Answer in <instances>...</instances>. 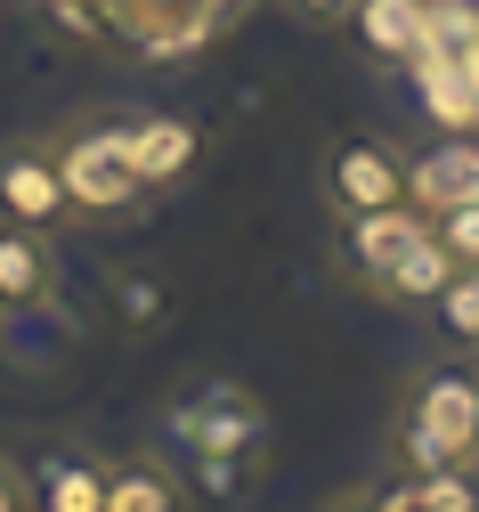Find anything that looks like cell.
Here are the masks:
<instances>
[{"label": "cell", "mask_w": 479, "mask_h": 512, "mask_svg": "<svg viewBox=\"0 0 479 512\" xmlns=\"http://www.w3.org/2000/svg\"><path fill=\"white\" fill-rule=\"evenodd\" d=\"M325 512H374V496H358V488H350V496H333Z\"/></svg>", "instance_id": "cell-20"}, {"label": "cell", "mask_w": 479, "mask_h": 512, "mask_svg": "<svg viewBox=\"0 0 479 512\" xmlns=\"http://www.w3.org/2000/svg\"><path fill=\"white\" fill-rule=\"evenodd\" d=\"M285 9H293L301 25H341V17H350V0H285Z\"/></svg>", "instance_id": "cell-19"}, {"label": "cell", "mask_w": 479, "mask_h": 512, "mask_svg": "<svg viewBox=\"0 0 479 512\" xmlns=\"http://www.w3.org/2000/svg\"><path fill=\"white\" fill-rule=\"evenodd\" d=\"M406 204L423 220H439L455 204H479V131H447L431 155H406Z\"/></svg>", "instance_id": "cell-8"}, {"label": "cell", "mask_w": 479, "mask_h": 512, "mask_svg": "<svg viewBox=\"0 0 479 512\" xmlns=\"http://www.w3.org/2000/svg\"><path fill=\"white\" fill-rule=\"evenodd\" d=\"M431 317L447 326V342L479 366V269H455V277H447V293L431 301Z\"/></svg>", "instance_id": "cell-15"}, {"label": "cell", "mask_w": 479, "mask_h": 512, "mask_svg": "<svg viewBox=\"0 0 479 512\" xmlns=\"http://www.w3.org/2000/svg\"><path fill=\"white\" fill-rule=\"evenodd\" d=\"M374 512H479V472H398L374 488Z\"/></svg>", "instance_id": "cell-14"}, {"label": "cell", "mask_w": 479, "mask_h": 512, "mask_svg": "<svg viewBox=\"0 0 479 512\" xmlns=\"http://www.w3.org/2000/svg\"><path fill=\"white\" fill-rule=\"evenodd\" d=\"M390 204H406V147L374 139V131L341 139L325 155V212L333 220H366V212H390Z\"/></svg>", "instance_id": "cell-5"}, {"label": "cell", "mask_w": 479, "mask_h": 512, "mask_svg": "<svg viewBox=\"0 0 479 512\" xmlns=\"http://www.w3.org/2000/svg\"><path fill=\"white\" fill-rule=\"evenodd\" d=\"M0 512H33V464H17L0 447Z\"/></svg>", "instance_id": "cell-17"}, {"label": "cell", "mask_w": 479, "mask_h": 512, "mask_svg": "<svg viewBox=\"0 0 479 512\" xmlns=\"http://www.w3.org/2000/svg\"><path fill=\"white\" fill-rule=\"evenodd\" d=\"M0 220H17V228H57L65 220L57 147H41V139L0 147Z\"/></svg>", "instance_id": "cell-7"}, {"label": "cell", "mask_w": 479, "mask_h": 512, "mask_svg": "<svg viewBox=\"0 0 479 512\" xmlns=\"http://www.w3.org/2000/svg\"><path fill=\"white\" fill-rule=\"evenodd\" d=\"M390 439H398L406 472H479V374L471 366L406 374Z\"/></svg>", "instance_id": "cell-3"}, {"label": "cell", "mask_w": 479, "mask_h": 512, "mask_svg": "<svg viewBox=\"0 0 479 512\" xmlns=\"http://www.w3.org/2000/svg\"><path fill=\"white\" fill-rule=\"evenodd\" d=\"M106 512H195L187 472H171L163 456H122L106 464Z\"/></svg>", "instance_id": "cell-12"}, {"label": "cell", "mask_w": 479, "mask_h": 512, "mask_svg": "<svg viewBox=\"0 0 479 512\" xmlns=\"http://www.w3.org/2000/svg\"><path fill=\"white\" fill-rule=\"evenodd\" d=\"M49 301H57V244H49V228L0 220V326L49 317Z\"/></svg>", "instance_id": "cell-6"}, {"label": "cell", "mask_w": 479, "mask_h": 512, "mask_svg": "<svg viewBox=\"0 0 479 512\" xmlns=\"http://www.w3.org/2000/svg\"><path fill=\"white\" fill-rule=\"evenodd\" d=\"M114 285H122V317H139V326H155V317H163L155 277H114Z\"/></svg>", "instance_id": "cell-18"}, {"label": "cell", "mask_w": 479, "mask_h": 512, "mask_svg": "<svg viewBox=\"0 0 479 512\" xmlns=\"http://www.w3.org/2000/svg\"><path fill=\"white\" fill-rule=\"evenodd\" d=\"M163 439L187 456L195 488L212 504L252 496V480L268 472V407L244 391V382H187V391H171Z\"/></svg>", "instance_id": "cell-1"}, {"label": "cell", "mask_w": 479, "mask_h": 512, "mask_svg": "<svg viewBox=\"0 0 479 512\" xmlns=\"http://www.w3.org/2000/svg\"><path fill=\"white\" fill-rule=\"evenodd\" d=\"M431 228H439V244L455 252V269H479V204H455V212H439Z\"/></svg>", "instance_id": "cell-16"}, {"label": "cell", "mask_w": 479, "mask_h": 512, "mask_svg": "<svg viewBox=\"0 0 479 512\" xmlns=\"http://www.w3.org/2000/svg\"><path fill=\"white\" fill-rule=\"evenodd\" d=\"M350 41L374 57V66H415L431 49V0H350Z\"/></svg>", "instance_id": "cell-9"}, {"label": "cell", "mask_w": 479, "mask_h": 512, "mask_svg": "<svg viewBox=\"0 0 479 512\" xmlns=\"http://www.w3.org/2000/svg\"><path fill=\"white\" fill-rule=\"evenodd\" d=\"M341 261H350L358 285H374L382 301H406V309H431L447 293V277H455V252L439 244V228L415 204L341 220Z\"/></svg>", "instance_id": "cell-2"}, {"label": "cell", "mask_w": 479, "mask_h": 512, "mask_svg": "<svg viewBox=\"0 0 479 512\" xmlns=\"http://www.w3.org/2000/svg\"><path fill=\"white\" fill-rule=\"evenodd\" d=\"M33 512H106V456L82 439L49 447L33 464Z\"/></svg>", "instance_id": "cell-10"}, {"label": "cell", "mask_w": 479, "mask_h": 512, "mask_svg": "<svg viewBox=\"0 0 479 512\" xmlns=\"http://www.w3.org/2000/svg\"><path fill=\"white\" fill-rule=\"evenodd\" d=\"M130 155H139V179H147V196H155V187H179L195 171L203 139H195L187 114H139V122H130Z\"/></svg>", "instance_id": "cell-11"}, {"label": "cell", "mask_w": 479, "mask_h": 512, "mask_svg": "<svg viewBox=\"0 0 479 512\" xmlns=\"http://www.w3.org/2000/svg\"><path fill=\"white\" fill-rule=\"evenodd\" d=\"M49 147H57V179H65V212L74 220H114V212H130L147 196L122 114H82V122H65V139H49Z\"/></svg>", "instance_id": "cell-4"}, {"label": "cell", "mask_w": 479, "mask_h": 512, "mask_svg": "<svg viewBox=\"0 0 479 512\" xmlns=\"http://www.w3.org/2000/svg\"><path fill=\"white\" fill-rule=\"evenodd\" d=\"M406 74H415V90H423V106H431V122H439V131H479V82H471V66H463V57L423 49Z\"/></svg>", "instance_id": "cell-13"}]
</instances>
